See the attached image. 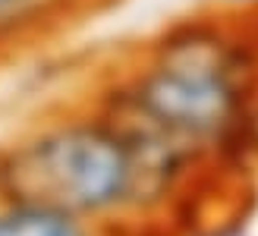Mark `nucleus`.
Wrapping results in <instances>:
<instances>
[{"label": "nucleus", "instance_id": "obj_1", "mask_svg": "<svg viewBox=\"0 0 258 236\" xmlns=\"http://www.w3.org/2000/svg\"><path fill=\"white\" fill-rule=\"evenodd\" d=\"M179 202L258 133V19L202 10L161 25L88 95Z\"/></svg>", "mask_w": 258, "mask_h": 236}, {"label": "nucleus", "instance_id": "obj_2", "mask_svg": "<svg viewBox=\"0 0 258 236\" xmlns=\"http://www.w3.org/2000/svg\"><path fill=\"white\" fill-rule=\"evenodd\" d=\"M0 199L142 236L176 195L92 98L38 116L0 145Z\"/></svg>", "mask_w": 258, "mask_h": 236}, {"label": "nucleus", "instance_id": "obj_3", "mask_svg": "<svg viewBox=\"0 0 258 236\" xmlns=\"http://www.w3.org/2000/svg\"><path fill=\"white\" fill-rule=\"evenodd\" d=\"M98 0H0V54L41 44L67 29Z\"/></svg>", "mask_w": 258, "mask_h": 236}, {"label": "nucleus", "instance_id": "obj_4", "mask_svg": "<svg viewBox=\"0 0 258 236\" xmlns=\"http://www.w3.org/2000/svg\"><path fill=\"white\" fill-rule=\"evenodd\" d=\"M0 236H120L107 227L0 199Z\"/></svg>", "mask_w": 258, "mask_h": 236}, {"label": "nucleus", "instance_id": "obj_5", "mask_svg": "<svg viewBox=\"0 0 258 236\" xmlns=\"http://www.w3.org/2000/svg\"><path fill=\"white\" fill-rule=\"evenodd\" d=\"M217 7L242 13V16H255L258 19V0H217Z\"/></svg>", "mask_w": 258, "mask_h": 236}, {"label": "nucleus", "instance_id": "obj_6", "mask_svg": "<svg viewBox=\"0 0 258 236\" xmlns=\"http://www.w3.org/2000/svg\"><path fill=\"white\" fill-rule=\"evenodd\" d=\"M4 60H7V57H4V54H0V63H4Z\"/></svg>", "mask_w": 258, "mask_h": 236}]
</instances>
